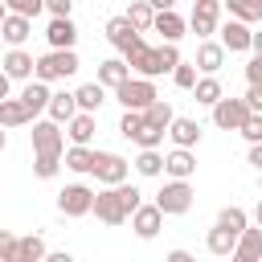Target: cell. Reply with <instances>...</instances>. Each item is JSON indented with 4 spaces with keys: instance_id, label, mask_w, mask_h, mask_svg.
I'll return each instance as SVG.
<instances>
[{
    "instance_id": "cell-1",
    "label": "cell",
    "mask_w": 262,
    "mask_h": 262,
    "mask_svg": "<svg viewBox=\"0 0 262 262\" xmlns=\"http://www.w3.org/2000/svg\"><path fill=\"white\" fill-rule=\"evenodd\" d=\"M82 70V61H78V53L74 49H49V53H41L37 57V70H33V78H41V82H66V78H74Z\"/></svg>"
},
{
    "instance_id": "cell-2",
    "label": "cell",
    "mask_w": 262,
    "mask_h": 262,
    "mask_svg": "<svg viewBox=\"0 0 262 262\" xmlns=\"http://www.w3.org/2000/svg\"><path fill=\"white\" fill-rule=\"evenodd\" d=\"M119 135L123 139H131L135 147H160L164 143V127H156V123H147V115L143 111H123V119H119Z\"/></svg>"
},
{
    "instance_id": "cell-3",
    "label": "cell",
    "mask_w": 262,
    "mask_h": 262,
    "mask_svg": "<svg viewBox=\"0 0 262 262\" xmlns=\"http://www.w3.org/2000/svg\"><path fill=\"white\" fill-rule=\"evenodd\" d=\"M115 98H119V106H123V111H147V106L160 98V90H156V78L131 74L123 86H115Z\"/></svg>"
},
{
    "instance_id": "cell-4",
    "label": "cell",
    "mask_w": 262,
    "mask_h": 262,
    "mask_svg": "<svg viewBox=\"0 0 262 262\" xmlns=\"http://www.w3.org/2000/svg\"><path fill=\"white\" fill-rule=\"evenodd\" d=\"M192 201H196L192 180H176V176H168L160 184V192H156V205L164 209V217H184L192 209Z\"/></svg>"
},
{
    "instance_id": "cell-5",
    "label": "cell",
    "mask_w": 262,
    "mask_h": 262,
    "mask_svg": "<svg viewBox=\"0 0 262 262\" xmlns=\"http://www.w3.org/2000/svg\"><path fill=\"white\" fill-rule=\"evenodd\" d=\"M94 217H98L102 225H123V221H131V209H127L119 184H98V192H94Z\"/></svg>"
},
{
    "instance_id": "cell-6",
    "label": "cell",
    "mask_w": 262,
    "mask_h": 262,
    "mask_svg": "<svg viewBox=\"0 0 262 262\" xmlns=\"http://www.w3.org/2000/svg\"><path fill=\"white\" fill-rule=\"evenodd\" d=\"M29 139H33V151H49V156H61L66 151V131H61V123L57 119H33V131H29Z\"/></svg>"
},
{
    "instance_id": "cell-7",
    "label": "cell",
    "mask_w": 262,
    "mask_h": 262,
    "mask_svg": "<svg viewBox=\"0 0 262 262\" xmlns=\"http://www.w3.org/2000/svg\"><path fill=\"white\" fill-rule=\"evenodd\" d=\"M57 213L61 217H90L94 213V188L90 184H66L57 192Z\"/></svg>"
},
{
    "instance_id": "cell-8",
    "label": "cell",
    "mask_w": 262,
    "mask_h": 262,
    "mask_svg": "<svg viewBox=\"0 0 262 262\" xmlns=\"http://www.w3.org/2000/svg\"><path fill=\"white\" fill-rule=\"evenodd\" d=\"M90 176L98 180V184H123L127 176H131V164L119 156V151H94V168H90Z\"/></svg>"
},
{
    "instance_id": "cell-9",
    "label": "cell",
    "mask_w": 262,
    "mask_h": 262,
    "mask_svg": "<svg viewBox=\"0 0 262 262\" xmlns=\"http://www.w3.org/2000/svg\"><path fill=\"white\" fill-rule=\"evenodd\" d=\"M217 41L225 45V53H250V49H254V25H246V20L229 16V20H221Z\"/></svg>"
},
{
    "instance_id": "cell-10",
    "label": "cell",
    "mask_w": 262,
    "mask_h": 262,
    "mask_svg": "<svg viewBox=\"0 0 262 262\" xmlns=\"http://www.w3.org/2000/svg\"><path fill=\"white\" fill-rule=\"evenodd\" d=\"M217 29H221V0H196L192 4V16H188V33H196L205 41Z\"/></svg>"
},
{
    "instance_id": "cell-11",
    "label": "cell",
    "mask_w": 262,
    "mask_h": 262,
    "mask_svg": "<svg viewBox=\"0 0 262 262\" xmlns=\"http://www.w3.org/2000/svg\"><path fill=\"white\" fill-rule=\"evenodd\" d=\"M209 111H213V127H221V131H237L246 123V115H250L246 98H229V94H221Z\"/></svg>"
},
{
    "instance_id": "cell-12",
    "label": "cell",
    "mask_w": 262,
    "mask_h": 262,
    "mask_svg": "<svg viewBox=\"0 0 262 262\" xmlns=\"http://www.w3.org/2000/svg\"><path fill=\"white\" fill-rule=\"evenodd\" d=\"M123 57H127L131 74H143V78H164V74H160V61H156V45H147L143 37H139V41H131V45L123 49Z\"/></svg>"
},
{
    "instance_id": "cell-13",
    "label": "cell",
    "mask_w": 262,
    "mask_h": 262,
    "mask_svg": "<svg viewBox=\"0 0 262 262\" xmlns=\"http://www.w3.org/2000/svg\"><path fill=\"white\" fill-rule=\"evenodd\" d=\"M0 66H4V74H8L12 82H29L33 70H37V57H33L25 45H8V49L0 53Z\"/></svg>"
},
{
    "instance_id": "cell-14",
    "label": "cell",
    "mask_w": 262,
    "mask_h": 262,
    "mask_svg": "<svg viewBox=\"0 0 262 262\" xmlns=\"http://www.w3.org/2000/svg\"><path fill=\"white\" fill-rule=\"evenodd\" d=\"M131 229H135V237H139V242H151V237H160V229H164V209H160L156 201H151V205L143 201V205L131 213Z\"/></svg>"
},
{
    "instance_id": "cell-15",
    "label": "cell",
    "mask_w": 262,
    "mask_h": 262,
    "mask_svg": "<svg viewBox=\"0 0 262 262\" xmlns=\"http://www.w3.org/2000/svg\"><path fill=\"white\" fill-rule=\"evenodd\" d=\"M45 41H49V49H74V45H78V25H74V16H49Z\"/></svg>"
},
{
    "instance_id": "cell-16",
    "label": "cell",
    "mask_w": 262,
    "mask_h": 262,
    "mask_svg": "<svg viewBox=\"0 0 262 262\" xmlns=\"http://www.w3.org/2000/svg\"><path fill=\"white\" fill-rule=\"evenodd\" d=\"M164 176L192 180V176H196V151H192V147H172V151L164 156Z\"/></svg>"
},
{
    "instance_id": "cell-17",
    "label": "cell",
    "mask_w": 262,
    "mask_h": 262,
    "mask_svg": "<svg viewBox=\"0 0 262 262\" xmlns=\"http://www.w3.org/2000/svg\"><path fill=\"white\" fill-rule=\"evenodd\" d=\"M151 33H160V41H176V45H180V37L188 33V20H184L176 8H164V12H156Z\"/></svg>"
},
{
    "instance_id": "cell-18",
    "label": "cell",
    "mask_w": 262,
    "mask_h": 262,
    "mask_svg": "<svg viewBox=\"0 0 262 262\" xmlns=\"http://www.w3.org/2000/svg\"><path fill=\"white\" fill-rule=\"evenodd\" d=\"M139 37H143V33L131 25V16H127V12H119V16H111V20H106V41H111L119 53H123L131 41H139Z\"/></svg>"
},
{
    "instance_id": "cell-19",
    "label": "cell",
    "mask_w": 262,
    "mask_h": 262,
    "mask_svg": "<svg viewBox=\"0 0 262 262\" xmlns=\"http://www.w3.org/2000/svg\"><path fill=\"white\" fill-rule=\"evenodd\" d=\"M168 139H172V147H196L201 143V123L188 119V115H176L168 123Z\"/></svg>"
},
{
    "instance_id": "cell-20",
    "label": "cell",
    "mask_w": 262,
    "mask_h": 262,
    "mask_svg": "<svg viewBox=\"0 0 262 262\" xmlns=\"http://www.w3.org/2000/svg\"><path fill=\"white\" fill-rule=\"evenodd\" d=\"M233 262H262V225H246L237 233V246H233Z\"/></svg>"
},
{
    "instance_id": "cell-21",
    "label": "cell",
    "mask_w": 262,
    "mask_h": 262,
    "mask_svg": "<svg viewBox=\"0 0 262 262\" xmlns=\"http://www.w3.org/2000/svg\"><path fill=\"white\" fill-rule=\"evenodd\" d=\"M221 66H225V45L213 41V37H205L196 45V70L201 74H221Z\"/></svg>"
},
{
    "instance_id": "cell-22",
    "label": "cell",
    "mask_w": 262,
    "mask_h": 262,
    "mask_svg": "<svg viewBox=\"0 0 262 262\" xmlns=\"http://www.w3.org/2000/svg\"><path fill=\"white\" fill-rule=\"evenodd\" d=\"M233 246H237V233H233L229 225H217V221H213V229L205 233V250H209L213 258H233Z\"/></svg>"
},
{
    "instance_id": "cell-23",
    "label": "cell",
    "mask_w": 262,
    "mask_h": 262,
    "mask_svg": "<svg viewBox=\"0 0 262 262\" xmlns=\"http://www.w3.org/2000/svg\"><path fill=\"white\" fill-rule=\"evenodd\" d=\"M0 33H4V45H25L33 37V16H20V12H8L0 20Z\"/></svg>"
},
{
    "instance_id": "cell-24",
    "label": "cell",
    "mask_w": 262,
    "mask_h": 262,
    "mask_svg": "<svg viewBox=\"0 0 262 262\" xmlns=\"http://www.w3.org/2000/svg\"><path fill=\"white\" fill-rule=\"evenodd\" d=\"M94 131H98V115H94V111H78V115L66 123L70 143H94Z\"/></svg>"
},
{
    "instance_id": "cell-25",
    "label": "cell",
    "mask_w": 262,
    "mask_h": 262,
    "mask_svg": "<svg viewBox=\"0 0 262 262\" xmlns=\"http://www.w3.org/2000/svg\"><path fill=\"white\" fill-rule=\"evenodd\" d=\"M49 94H53V90H49V82H41V78H29V82H25V90H20V102H25V106L33 111V119H37V115H45V106H49Z\"/></svg>"
},
{
    "instance_id": "cell-26",
    "label": "cell",
    "mask_w": 262,
    "mask_h": 262,
    "mask_svg": "<svg viewBox=\"0 0 262 262\" xmlns=\"http://www.w3.org/2000/svg\"><path fill=\"white\" fill-rule=\"evenodd\" d=\"M45 115H49V119H57V123L66 127V123L78 115V98H74V90H53V94H49Z\"/></svg>"
},
{
    "instance_id": "cell-27",
    "label": "cell",
    "mask_w": 262,
    "mask_h": 262,
    "mask_svg": "<svg viewBox=\"0 0 262 262\" xmlns=\"http://www.w3.org/2000/svg\"><path fill=\"white\" fill-rule=\"evenodd\" d=\"M61 164H66L70 172H78V176H90V168H94V147H90V143H70V147L61 151Z\"/></svg>"
},
{
    "instance_id": "cell-28",
    "label": "cell",
    "mask_w": 262,
    "mask_h": 262,
    "mask_svg": "<svg viewBox=\"0 0 262 262\" xmlns=\"http://www.w3.org/2000/svg\"><path fill=\"white\" fill-rule=\"evenodd\" d=\"M0 123H4L8 131H12V127H29V123H33V111L20 102V94H16V98H12V94H8V98H0Z\"/></svg>"
},
{
    "instance_id": "cell-29",
    "label": "cell",
    "mask_w": 262,
    "mask_h": 262,
    "mask_svg": "<svg viewBox=\"0 0 262 262\" xmlns=\"http://www.w3.org/2000/svg\"><path fill=\"white\" fill-rule=\"evenodd\" d=\"M127 78H131V66H127V57H106V61H98V82H102L106 90L123 86Z\"/></svg>"
},
{
    "instance_id": "cell-30",
    "label": "cell",
    "mask_w": 262,
    "mask_h": 262,
    "mask_svg": "<svg viewBox=\"0 0 262 262\" xmlns=\"http://www.w3.org/2000/svg\"><path fill=\"white\" fill-rule=\"evenodd\" d=\"M131 168H135V176H164V156H160V147H139V156L131 160Z\"/></svg>"
},
{
    "instance_id": "cell-31",
    "label": "cell",
    "mask_w": 262,
    "mask_h": 262,
    "mask_svg": "<svg viewBox=\"0 0 262 262\" xmlns=\"http://www.w3.org/2000/svg\"><path fill=\"white\" fill-rule=\"evenodd\" d=\"M45 254H49V246H45L41 233H25V237H16V262H45Z\"/></svg>"
},
{
    "instance_id": "cell-32",
    "label": "cell",
    "mask_w": 262,
    "mask_h": 262,
    "mask_svg": "<svg viewBox=\"0 0 262 262\" xmlns=\"http://www.w3.org/2000/svg\"><path fill=\"white\" fill-rule=\"evenodd\" d=\"M221 94H225V86H221V78H217V74H201V78H196V86H192V98H196L201 106H213Z\"/></svg>"
},
{
    "instance_id": "cell-33",
    "label": "cell",
    "mask_w": 262,
    "mask_h": 262,
    "mask_svg": "<svg viewBox=\"0 0 262 262\" xmlns=\"http://www.w3.org/2000/svg\"><path fill=\"white\" fill-rule=\"evenodd\" d=\"M74 98H78V111H102V102H106V86L102 82H86V86H78L74 90Z\"/></svg>"
},
{
    "instance_id": "cell-34",
    "label": "cell",
    "mask_w": 262,
    "mask_h": 262,
    "mask_svg": "<svg viewBox=\"0 0 262 262\" xmlns=\"http://www.w3.org/2000/svg\"><path fill=\"white\" fill-rule=\"evenodd\" d=\"M221 8L229 16H237V20H246V25H258L262 20V0H221Z\"/></svg>"
},
{
    "instance_id": "cell-35",
    "label": "cell",
    "mask_w": 262,
    "mask_h": 262,
    "mask_svg": "<svg viewBox=\"0 0 262 262\" xmlns=\"http://www.w3.org/2000/svg\"><path fill=\"white\" fill-rule=\"evenodd\" d=\"M127 16H131V25H135L139 33H151V20H156V8H151L147 0H131V4H127Z\"/></svg>"
},
{
    "instance_id": "cell-36",
    "label": "cell",
    "mask_w": 262,
    "mask_h": 262,
    "mask_svg": "<svg viewBox=\"0 0 262 262\" xmlns=\"http://www.w3.org/2000/svg\"><path fill=\"white\" fill-rule=\"evenodd\" d=\"M61 172V156H49V151H33V176L37 180H53Z\"/></svg>"
},
{
    "instance_id": "cell-37",
    "label": "cell",
    "mask_w": 262,
    "mask_h": 262,
    "mask_svg": "<svg viewBox=\"0 0 262 262\" xmlns=\"http://www.w3.org/2000/svg\"><path fill=\"white\" fill-rule=\"evenodd\" d=\"M156 61H160V74H172L184 57H180V49H176V41H160L156 45Z\"/></svg>"
},
{
    "instance_id": "cell-38",
    "label": "cell",
    "mask_w": 262,
    "mask_h": 262,
    "mask_svg": "<svg viewBox=\"0 0 262 262\" xmlns=\"http://www.w3.org/2000/svg\"><path fill=\"white\" fill-rule=\"evenodd\" d=\"M217 225H229L233 233H242V229L250 225V213H246L242 205H225V209L217 213Z\"/></svg>"
},
{
    "instance_id": "cell-39",
    "label": "cell",
    "mask_w": 262,
    "mask_h": 262,
    "mask_svg": "<svg viewBox=\"0 0 262 262\" xmlns=\"http://www.w3.org/2000/svg\"><path fill=\"white\" fill-rule=\"evenodd\" d=\"M143 115H147V123H156V127H164V131H168V123L176 119V111H172V102H168V98H156Z\"/></svg>"
},
{
    "instance_id": "cell-40",
    "label": "cell",
    "mask_w": 262,
    "mask_h": 262,
    "mask_svg": "<svg viewBox=\"0 0 262 262\" xmlns=\"http://www.w3.org/2000/svg\"><path fill=\"white\" fill-rule=\"evenodd\" d=\"M196 78H201V70H196V61H180V66L172 70V82H176L180 90H192V86H196Z\"/></svg>"
},
{
    "instance_id": "cell-41",
    "label": "cell",
    "mask_w": 262,
    "mask_h": 262,
    "mask_svg": "<svg viewBox=\"0 0 262 262\" xmlns=\"http://www.w3.org/2000/svg\"><path fill=\"white\" fill-rule=\"evenodd\" d=\"M237 135H242L246 143H262V111H250L246 123L237 127Z\"/></svg>"
},
{
    "instance_id": "cell-42",
    "label": "cell",
    "mask_w": 262,
    "mask_h": 262,
    "mask_svg": "<svg viewBox=\"0 0 262 262\" xmlns=\"http://www.w3.org/2000/svg\"><path fill=\"white\" fill-rule=\"evenodd\" d=\"M8 12H20V16H41L45 12V0H4Z\"/></svg>"
},
{
    "instance_id": "cell-43",
    "label": "cell",
    "mask_w": 262,
    "mask_h": 262,
    "mask_svg": "<svg viewBox=\"0 0 262 262\" xmlns=\"http://www.w3.org/2000/svg\"><path fill=\"white\" fill-rule=\"evenodd\" d=\"M0 262H16V233L0 229Z\"/></svg>"
},
{
    "instance_id": "cell-44",
    "label": "cell",
    "mask_w": 262,
    "mask_h": 262,
    "mask_svg": "<svg viewBox=\"0 0 262 262\" xmlns=\"http://www.w3.org/2000/svg\"><path fill=\"white\" fill-rule=\"evenodd\" d=\"M246 82H258V86H262V53H250V61H246Z\"/></svg>"
},
{
    "instance_id": "cell-45",
    "label": "cell",
    "mask_w": 262,
    "mask_h": 262,
    "mask_svg": "<svg viewBox=\"0 0 262 262\" xmlns=\"http://www.w3.org/2000/svg\"><path fill=\"white\" fill-rule=\"evenodd\" d=\"M242 98H246V106H250V111H262V86H258V82H250Z\"/></svg>"
},
{
    "instance_id": "cell-46",
    "label": "cell",
    "mask_w": 262,
    "mask_h": 262,
    "mask_svg": "<svg viewBox=\"0 0 262 262\" xmlns=\"http://www.w3.org/2000/svg\"><path fill=\"white\" fill-rule=\"evenodd\" d=\"M45 12L49 16H70L74 12V0H45Z\"/></svg>"
},
{
    "instance_id": "cell-47",
    "label": "cell",
    "mask_w": 262,
    "mask_h": 262,
    "mask_svg": "<svg viewBox=\"0 0 262 262\" xmlns=\"http://www.w3.org/2000/svg\"><path fill=\"white\" fill-rule=\"evenodd\" d=\"M246 160H250V164L262 172V143H250V156H246Z\"/></svg>"
},
{
    "instance_id": "cell-48",
    "label": "cell",
    "mask_w": 262,
    "mask_h": 262,
    "mask_svg": "<svg viewBox=\"0 0 262 262\" xmlns=\"http://www.w3.org/2000/svg\"><path fill=\"white\" fill-rule=\"evenodd\" d=\"M168 262H192L188 250H168Z\"/></svg>"
},
{
    "instance_id": "cell-49",
    "label": "cell",
    "mask_w": 262,
    "mask_h": 262,
    "mask_svg": "<svg viewBox=\"0 0 262 262\" xmlns=\"http://www.w3.org/2000/svg\"><path fill=\"white\" fill-rule=\"evenodd\" d=\"M8 90H12V78H8L4 66H0V98H8Z\"/></svg>"
},
{
    "instance_id": "cell-50",
    "label": "cell",
    "mask_w": 262,
    "mask_h": 262,
    "mask_svg": "<svg viewBox=\"0 0 262 262\" xmlns=\"http://www.w3.org/2000/svg\"><path fill=\"white\" fill-rule=\"evenodd\" d=\"M147 4H151L156 12H164V8H176V0H147Z\"/></svg>"
},
{
    "instance_id": "cell-51",
    "label": "cell",
    "mask_w": 262,
    "mask_h": 262,
    "mask_svg": "<svg viewBox=\"0 0 262 262\" xmlns=\"http://www.w3.org/2000/svg\"><path fill=\"white\" fill-rule=\"evenodd\" d=\"M250 53H262V29H254V49Z\"/></svg>"
},
{
    "instance_id": "cell-52",
    "label": "cell",
    "mask_w": 262,
    "mask_h": 262,
    "mask_svg": "<svg viewBox=\"0 0 262 262\" xmlns=\"http://www.w3.org/2000/svg\"><path fill=\"white\" fill-rule=\"evenodd\" d=\"M254 225H262V196H258V205H254Z\"/></svg>"
},
{
    "instance_id": "cell-53",
    "label": "cell",
    "mask_w": 262,
    "mask_h": 262,
    "mask_svg": "<svg viewBox=\"0 0 262 262\" xmlns=\"http://www.w3.org/2000/svg\"><path fill=\"white\" fill-rule=\"evenodd\" d=\"M4 147H8V127L0 123V151H4Z\"/></svg>"
},
{
    "instance_id": "cell-54",
    "label": "cell",
    "mask_w": 262,
    "mask_h": 262,
    "mask_svg": "<svg viewBox=\"0 0 262 262\" xmlns=\"http://www.w3.org/2000/svg\"><path fill=\"white\" fill-rule=\"evenodd\" d=\"M4 16H8V4H4V0H0V20H4Z\"/></svg>"
},
{
    "instance_id": "cell-55",
    "label": "cell",
    "mask_w": 262,
    "mask_h": 262,
    "mask_svg": "<svg viewBox=\"0 0 262 262\" xmlns=\"http://www.w3.org/2000/svg\"><path fill=\"white\" fill-rule=\"evenodd\" d=\"M4 49H8V45H4V33H0V53H4Z\"/></svg>"
},
{
    "instance_id": "cell-56",
    "label": "cell",
    "mask_w": 262,
    "mask_h": 262,
    "mask_svg": "<svg viewBox=\"0 0 262 262\" xmlns=\"http://www.w3.org/2000/svg\"><path fill=\"white\" fill-rule=\"evenodd\" d=\"M258 192H262V172H258Z\"/></svg>"
},
{
    "instance_id": "cell-57",
    "label": "cell",
    "mask_w": 262,
    "mask_h": 262,
    "mask_svg": "<svg viewBox=\"0 0 262 262\" xmlns=\"http://www.w3.org/2000/svg\"><path fill=\"white\" fill-rule=\"evenodd\" d=\"M192 4H196V0H192Z\"/></svg>"
}]
</instances>
